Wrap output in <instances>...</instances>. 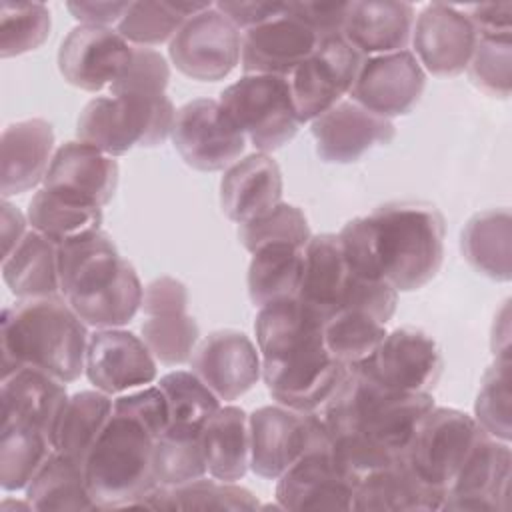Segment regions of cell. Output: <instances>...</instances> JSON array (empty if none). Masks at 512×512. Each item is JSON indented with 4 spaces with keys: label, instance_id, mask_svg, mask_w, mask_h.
Masks as SVG:
<instances>
[{
    "label": "cell",
    "instance_id": "6da1fadb",
    "mask_svg": "<svg viewBox=\"0 0 512 512\" xmlns=\"http://www.w3.org/2000/svg\"><path fill=\"white\" fill-rule=\"evenodd\" d=\"M58 278L60 294L94 330L122 328L140 312L138 272L104 230L58 244Z\"/></svg>",
    "mask_w": 512,
    "mask_h": 512
},
{
    "label": "cell",
    "instance_id": "7a4b0ae2",
    "mask_svg": "<svg viewBox=\"0 0 512 512\" xmlns=\"http://www.w3.org/2000/svg\"><path fill=\"white\" fill-rule=\"evenodd\" d=\"M88 336L64 296L18 298L0 316L2 378L36 368L70 384L84 372Z\"/></svg>",
    "mask_w": 512,
    "mask_h": 512
},
{
    "label": "cell",
    "instance_id": "3957f363",
    "mask_svg": "<svg viewBox=\"0 0 512 512\" xmlns=\"http://www.w3.org/2000/svg\"><path fill=\"white\" fill-rule=\"evenodd\" d=\"M434 406L430 392L388 390L352 366L332 396L312 414L328 438L356 434L404 456L418 422Z\"/></svg>",
    "mask_w": 512,
    "mask_h": 512
},
{
    "label": "cell",
    "instance_id": "277c9868",
    "mask_svg": "<svg viewBox=\"0 0 512 512\" xmlns=\"http://www.w3.org/2000/svg\"><path fill=\"white\" fill-rule=\"evenodd\" d=\"M380 276L398 292L426 286L444 260V216L426 202H390L368 214Z\"/></svg>",
    "mask_w": 512,
    "mask_h": 512
},
{
    "label": "cell",
    "instance_id": "5b68a950",
    "mask_svg": "<svg viewBox=\"0 0 512 512\" xmlns=\"http://www.w3.org/2000/svg\"><path fill=\"white\" fill-rule=\"evenodd\" d=\"M154 440L134 420L112 414L84 460L86 484L96 510L136 508L138 500L156 486Z\"/></svg>",
    "mask_w": 512,
    "mask_h": 512
},
{
    "label": "cell",
    "instance_id": "8992f818",
    "mask_svg": "<svg viewBox=\"0 0 512 512\" xmlns=\"http://www.w3.org/2000/svg\"><path fill=\"white\" fill-rule=\"evenodd\" d=\"M176 108L166 94H106L92 98L76 120V138L110 156L134 146L154 148L170 134Z\"/></svg>",
    "mask_w": 512,
    "mask_h": 512
},
{
    "label": "cell",
    "instance_id": "52a82bcc",
    "mask_svg": "<svg viewBox=\"0 0 512 512\" xmlns=\"http://www.w3.org/2000/svg\"><path fill=\"white\" fill-rule=\"evenodd\" d=\"M260 360L268 394L278 404L302 414L316 412L348 372V366L326 350L322 330Z\"/></svg>",
    "mask_w": 512,
    "mask_h": 512
},
{
    "label": "cell",
    "instance_id": "ba28073f",
    "mask_svg": "<svg viewBox=\"0 0 512 512\" xmlns=\"http://www.w3.org/2000/svg\"><path fill=\"white\" fill-rule=\"evenodd\" d=\"M218 102L256 152H274L298 132L300 122L284 76L244 74L220 92Z\"/></svg>",
    "mask_w": 512,
    "mask_h": 512
},
{
    "label": "cell",
    "instance_id": "9c48e42d",
    "mask_svg": "<svg viewBox=\"0 0 512 512\" xmlns=\"http://www.w3.org/2000/svg\"><path fill=\"white\" fill-rule=\"evenodd\" d=\"M484 434L474 416L458 408L434 406L418 422L404 458L424 482L446 496L464 460Z\"/></svg>",
    "mask_w": 512,
    "mask_h": 512
},
{
    "label": "cell",
    "instance_id": "30bf717a",
    "mask_svg": "<svg viewBox=\"0 0 512 512\" xmlns=\"http://www.w3.org/2000/svg\"><path fill=\"white\" fill-rule=\"evenodd\" d=\"M250 470L266 480L282 476L308 450L328 446V434L314 414L282 404L260 406L248 416Z\"/></svg>",
    "mask_w": 512,
    "mask_h": 512
},
{
    "label": "cell",
    "instance_id": "8fae6325",
    "mask_svg": "<svg viewBox=\"0 0 512 512\" xmlns=\"http://www.w3.org/2000/svg\"><path fill=\"white\" fill-rule=\"evenodd\" d=\"M170 138L180 158L202 172L226 170L246 148L242 130L212 98H196L180 106Z\"/></svg>",
    "mask_w": 512,
    "mask_h": 512
},
{
    "label": "cell",
    "instance_id": "7c38bea8",
    "mask_svg": "<svg viewBox=\"0 0 512 512\" xmlns=\"http://www.w3.org/2000/svg\"><path fill=\"white\" fill-rule=\"evenodd\" d=\"M364 56L344 36L324 38L288 76L298 122H312L350 94Z\"/></svg>",
    "mask_w": 512,
    "mask_h": 512
},
{
    "label": "cell",
    "instance_id": "4fadbf2b",
    "mask_svg": "<svg viewBox=\"0 0 512 512\" xmlns=\"http://www.w3.org/2000/svg\"><path fill=\"white\" fill-rule=\"evenodd\" d=\"M242 32L216 6L190 16L168 44L172 64L200 82L224 80L240 64Z\"/></svg>",
    "mask_w": 512,
    "mask_h": 512
},
{
    "label": "cell",
    "instance_id": "5bb4252c",
    "mask_svg": "<svg viewBox=\"0 0 512 512\" xmlns=\"http://www.w3.org/2000/svg\"><path fill=\"white\" fill-rule=\"evenodd\" d=\"M442 352L420 328L404 326L388 332L376 352L354 366L380 386L398 392H430L442 374Z\"/></svg>",
    "mask_w": 512,
    "mask_h": 512
},
{
    "label": "cell",
    "instance_id": "9a60e30c",
    "mask_svg": "<svg viewBox=\"0 0 512 512\" xmlns=\"http://www.w3.org/2000/svg\"><path fill=\"white\" fill-rule=\"evenodd\" d=\"M84 372L96 390L120 396L152 384L158 362L142 336L124 328H98L88 336Z\"/></svg>",
    "mask_w": 512,
    "mask_h": 512
},
{
    "label": "cell",
    "instance_id": "2e32d148",
    "mask_svg": "<svg viewBox=\"0 0 512 512\" xmlns=\"http://www.w3.org/2000/svg\"><path fill=\"white\" fill-rule=\"evenodd\" d=\"M426 72L412 50L364 58L350 100L382 118L408 114L420 100Z\"/></svg>",
    "mask_w": 512,
    "mask_h": 512
},
{
    "label": "cell",
    "instance_id": "e0dca14e",
    "mask_svg": "<svg viewBox=\"0 0 512 512\" xmlns=\"http://www.w3.org/2000/svg\"><path fill=\"white\" fill-rule=\"evenodd\" d=\"M132 60V46L112 28L78 24L58 50L62 78L86 92L110 90Z\"/></svg>",
    "mask_w": 512,
    "mask_h": 512
},
{
    "label": "cell",
    "instance_id": "ac0fdd59",
    "mask_svg": "<svg viewBox=\"0 0 512 512\" xmlns=\"http://www.w3.org/2000/svg\"><path fill=\"white\" fill-rule=\"evenodd\" d=\"M478 34L460 6L432 2L414 18V56L432 76L450 78L468 68Z\"/></svg>",
    "mask_w": 512,
    "mask_h": 512
},
{
    "label": "cell",
    "instance_id": "d6986e66",
    "mask_svg": "<svg viewBox=\"0 0 512 512\" xmlns=\"http://www.w3.org/2000/svg\"><path fill=\"white\" fill-rule=\"evenodd\" d=\"M190 370L220 402H232L262 378V360L250 336L234 328H220L198 342Z\"/></svg>",
    "mask_w": 512,
    "mask_h": 512
},
{
    "label": "cell",
    "instance_id": "ffe728a7",
    "mask_svg": "<svg viewBox=\"0 0 512 512\" xmlns=\"http://www.w3.org/2000/svg\"><path fill=\"white\" fill-rule=\"evenodd\" d=\"M510 464V442H502L484 434L452 480L440 510H508Z\"/></svg>",
    "mask_w": 512,
    "mask_h": 512
},
{
    "label": "cell",
    "instance_id": "44dd1931",
    "mask_svg": "<svg viewBox=\"0 0 512 512\" xmlns=\"http://www.w3.org/2000/svg\"><path fill=\"white\" fill-rule=\"evenodd\" d=\"M320 38L286 10L248 28L240 38V66L244 74H272L288 78L318 48Z\"/></svg>",
    "mask_w": 512,
    "mask_h": 512
},
{
    "label": "cell",
    "instance_id": "7402d4cb",
    "mask_svg": "<svg viewBox=\"0 0 512 512\" xmlns=\"http://www.w3.org/2000/svg\"><path fill=\"white\" fill-rule=\"evenodd\" d=\"M276 480L282 510H352L354 482L332 460L328 446L308 450Z\"/></svg>",
    "mask_w": 512,
    "mask_h": 512
},
{
    "label": "cell",
    "instance_id": "603a6c76",
    "mask_svg": "<svg viewBox=\"0 0 512 512\" xmlns=\"http://www.w3.org/2000/svg\"><path fill=\"white\" fill-rule=\"evenodd\" d=\"M316 154L324 162L350 164L378 144L392 142V120L376 116L352 100H340L310 122Z\"/></svg>",
    "mask_w": 512,
    "mask_h": 512
},
{
    "label": "cell",
    "instance_id": "cb8c5ba5",
    "mask_svg": "<svg viewBox=\"0 0 512 512\" xmlns=\"http://www.w3.org/2000/svg\"><path fill=\"white\" fill-rule=\"evenodd\" d=\"M54 130L44 118H26L4 128L0 140V194L4 200L44 182L54 156Z\"/></svg>",
    "mask_w": 512,
    "mask_h": 512
},
{
    "label": "cell",
    "instance_id": "d4e9b609",
    "mask_svg": "<svg viewBox=\"0 0 512 512\" xmlns=\"http://www.w3.org/2000/svg\"><path fill=\"white\" fill-rule=\"evenodd\" d=\"M42 184L106 206L118 186V162L88 142L68 140L54 150Z\"/></svg>",
    "mask_w": 512,
    "mask_h": 512
},
{
    "label": "cell",
    "instance_id": "484cf974",
    "mask_svg": "<svg viewBox=\"0 0 512 512\" xmlns=\"http://www.w3.org/2000/svg\"><path fill=\"white\" fill-rule=\"evenodd\" d=\"M282 170L266 152H254L224 170L220 208L236 224H244L282 202Z\"/></svg>",
    "mask_w": 512,
    "mask_h": 512
},
{
    "label": "cell",
    "instance_id": "4316f807",
    "mask_svg": "<svg viewBox=\"0 0 512 512\" xmlns=\"http://www.w3.org/2000/svg\"><path fill=\"white\" fill-rule=\"evenodd\" d=\"M444 492L424 482L400 456L374 470L354 486L352 510L358 512H418L440 510Z\"/></svg>",
    "mask_w": 512,
    "mask_h": 512
},
{
    "label": "cell",
    "instance_id": "83f0119b",
    "mask_svg": "<svg viewBox=\"0 0 512 512\" xmlns=\"http://www.w3.org/2000/svg\"><path fill=\"white\" fill-rule=\"evenodd\" d=\"M414 6L396 0L350 2L342 36L364 58L406 50L412 40Z\"/></svg>",
    "mask_w": 512,
    "mask_h": 512
},
{
    "label": "cell",
    "instance_id": "f1b7e54d",
    "mask_svg": "<svg viewBox=\"0 0 512 512\" xmlns=\"http://www.w3.org/2000/svg\"><path fill=\"white\" fill-rule=\"evenodd\" d=\"M68 398L66 384L58 378L36 368H20L2 378V420H24L40 428L52 442Z\"/></svg>",
    "mask_w": 512,
    "mask_h": 512
},
{
    "label": "cell",
    "instance_id": "f546056e",
    "mask_svg": "<svg viewBox=\"0 0 512 512\" xmlns=\"http://www.w3.org/2000/svg\"><path fill=\"white\" fill-rule=\"evenodd\" d=\"M348 278L338 234H312L304 246V272L296 298L326 322L340 308Z\"/></svg>",
    "mask_w": 512,
    "mask_h": 512
},
{
    "label": "cell",
    "instance_id": "4dcf8cb0",
    "mask_svg": "<svg viewBox=\"0 0 512 512\" xmlns=\"http://www.w3.org/2000/svg\"><path fill=\"white\" fill-rule=\"evenodd\" d=\"M208 474L216 480L238 482L250 468L248 414L234 404H224L200 432Z\"/></svg>",
    "mask_w": 512,
    "mask_h": 512
},
{
    "label": "cell",
    "instance_id": "1f68e13d",
    "mask_svg": "<svg viewBox=\"0 0 512 512\" xmlns=\"http://www.w3.org/2000/svg\"><path fill=\"white\" fill-rule=\"evenodd\" d=\"M460 248L466 262L482 276L508 282L512 276V218L508 208L474 214L462 230Z\"/></svg>",
    "mask_w": 512,
    "mask_h": 512
},
{
    "label": "cell",
    "instance_id": "d6a6232c",
    "mask_svg": "<svg viewBox=\"0 0 512 512\" xmlns=\"http://www.w3.org/2000/svg\"><path fill=\"white\" fill-rule=\"evenodd\" d=\"M2 278L16 298L62 296L58 244L30 228L20 244L2 258Z\"/></svg>",
    "mask_w": 512,
    "mask_h": 512
},
{
    "label": "cell",
    "instance_id": "836d02e7",
    "mask_svg": "<svg viewBox=\"0 0 512 512\" xmlns=\"http://www.w3.org/2000/svg\"><path fill=\"white\" fill-rule=\"evenodd\" d=\"M304 272V248L288 242L264 244L252 252L246 286L258 308L298 296Z\"/></svg>",
    "mask_w": 512,
    "mask_h": 512
},
{
    "label": "cell",
    "instance_id": "e575fe53",
    "mask_svg": "<svg viewBox=\"0 0 512 512\" xmlns=\"http://www.w3.org/2000/svg\"><path fill=\"white\" fill-rule=\"evenodd\" d=\"M28 224L54 244L102 230V206L50 188H40L28 202Z\"/></svg>",
    "mask_w": 512,
    "mask_h": 512
},
{
    "label": "cell",
    "instance_id": "d590c367",
    "mask_svg": "<svg viewBox=\"0 0 512 512\" xmlns=\"http://www.w3.org/2000/svg\"><path fill=\"white\" fill-rule=\"evenodd\" d=\"M112 414L114 400L108 394L100 390H80L72 394L54 430V450L84 464Z\"/></svg>",
    "mask_w": 512,
    "mask_h": 512
},
{
    "label": "cell",
    "instance_id": "8d00e7d4",
    "mask_svg": "<svg viewBox=\"0 0 512 512\" xmlns=\"http://www.w3.org/2000/svg\"><path fill=\"white\" fill-rule=\"evenodd\" d=\"M24 498L32 510H96L88 492L84 464L56 450L26 486Z\"/></svg>",
    "mask_w": 512,
    "mask_h": 512
},
{
    "label": "cell",
    "instance_id": "74e56055",
    "mask_svg": "<svg viewBox=\"0 0 512 512\" xmlns=\"http://www.w3.org/2000/svg\"><path fill=\"white\" fill-rule=\"evenodd\" d=\"M54 452L50 438L24 420H2L0 430V486L6 492L26 490Z\"/></svg>",
    "mask_w": 512,
    "mask_h": 512
},
{
    "label": "cell",
    "instance_id": "f35d334b",
    "mask_svg": "<svg viewBox=\"0 0 512 512\" xmlns=\"http://www.w3.org/2000/svg\"><path fill=\"white\" fill-rule=\"evenodd\" d=\"M164 392L172 432L200 434L208 420L222 406L220 398L192 372V370H172L156 382Z\"/></svg>",
    "mask_w": 512,
    "mask_h": 512
},
{
    "label": "cell",
    "instance_id": "ab89813d",
    "mask_svg": "<svg viewBox=\"0 0 512 512\" xmlns=\"http://www.w3.org/2000/svg\"><path fill=\"white\" fill-rule=\"evenodd\" d=\"M386 334V324L352 308L336 310L322 328L326 350L348 368L368 360Z\"/></svg>",
    "mask_w": 512,
    "mask_h": 512
},
{
    "label": "cell",
    "instance_id": "60d3db41",
    "mask_svg": "<svg viewBox=\"0 0 512 512\" xmlns=\"http://www.w3.org/2000/svg\"><path fill=\"white\" fill-rule=\"evenodd\" d=\"M154 480L166 488L190 484L208 474L200 434H182L166 430L154 440L152 452Z\"/></svg>",
    "mask_w": 512,
    "mask_h": 512
},
{
    "label": "cell",
    "instance_id": "b9f144b4",
    "mask_svg": "<svg viewBox=\"0 0 512 512\" xmlns=\"http://www.w3.org/2000/svg\"><path fill=\"white\" fill-rule=\"evenodd\" d=\"M186 20L172 0L130 2L126 14L116 24V32L130 46L152 48L164 42L170 44Z\"/></svg>",
    "mask_w": 512,
    "mask_h": 512
},
{
    "label": "cell",
    "instance_id": "7bdbcfd3",
    "mask_svg": "<svg viewBox=\"0 0 512 512\" xmlns=\"http://www.w3.org/2000/svg\"><path fill=\"white\" fill-rule=\"evenodd\" d=\"M52 18L42 2L0 4V56L12 58L38 50L50 36Z\"/></svg>",
    "mask_w": 512,
    "mask_h": 512
},
{
    "label": "cell",
    "instance_id": "ee69618b",
    "mask_svg": "<svg viewBox=\"0 0 512 512\" xmlns=\"http://www.w3.org/2000/svg\"><path fill=\"white\" fill-rule=\"evenodd\" d=\"M140 336L156 362L164 366H180L190 362L194 348L200 342V328L186 312L146 316L140 326Z\"/></svg>",
    "mask_w": 512,
    "mask_h": 512
},
{
    "label": "cell",
    "instance_id": "f6af8a7d",
    "mask_svg": "<svg viewBox=\"0 0 512 512\" xmlns=\"http://www.w3.org/2000/svg\"><path fill=\"white\" fill-rule=\"evenodd\" d=\"M510 360L494 358L480 380V390L474 402V420L492 438L510 442Z\"/></svg>",
    "mask_w": 512,
    "mask_h": 512
},
{
    "label": "cell",
    "instance_id": "bcb514c9",
    "mask_svg": "<svg viewBox=\"0 0 512 512\" xmlns=\"http://www.w3.org/2000/svg\"><path fill=\"white\" fill-rule=\"evenodd\" d=\"M310 236L312 232L304 212L288 202H280L268 212L238 224V240L250 254L272 242H288L304 248Z\"/></svg>",
    "mask_w": 512,
    "mask_h": 512
},
{
    "label": "cell",
    "instance_id": "7dc6e473",
    "mask_svg": "<svg viewBox=\"0 0 512 512\" xmlns=\"http://www.w3.org/2000/svg\"><path fill=\"white\" fill-rule=\"evenodd\" d=\"M258 498L244 486L224 480L198 478L190 484L168 488V510H256Z\"/></svg>",
    "mask_w": 512,
    "mask_h": 512
},
{
    "label": "cell",
    "instance_id": "c3c4849f",
    "mask_svg": "<svg viewBox=\"0 0 512 512\" xmlns=\"http://www.w3.org/2000/svg\"><path fill=\"white\" fill-rule=\"evenodd\" d=\"M470 80L486 94L508 98L512 88L510 36H478L468 62Z\"/></svg>",
    "mask_w": 512,
    "mask_h": 512
},
{
    "label": "cell",
    "instance_id": "681fc988",
    "mask_svg": "<svg viewBox=\"0 0 512 512\" xmlns=\"http://www.w3.org/2000/svg\"><path fill=\"white\" fill-rule=\"evenodd\" d=\"M170 66L154 48L132 46V60L108 94H166Z\"/></svg>",
    "mask_w": 512,
    "mask_h": 512
},
{
    "label": "cell",
    "instance_id": "f907efd6",
    "mask_svg": "<svg viewBox=\"0 0 512 512\" xmlns=\"http://www.w3.org/2000/svg\"><path fill=\"white\" fill-rule=\"evenodd\" d=\"M114 414H122L140 424L152 438L162 436L170 426V410L164 392L154 386H142L114 398Z\"/></svg>",
    "mask_w": 512,
    "mask_h": 512
},
{
    "label": "cell",
    "instance_id": "816d5d0a",
    "mask_svg": "<svg viewBox=\"0 0 512 512\" xmlns=\"http://www.w3.org/2000/svg\"><path fill=\"white\" fill-rule=\"evenodd\" d=\"M398 290L386 280H370V278H348L340 308H352L370 314L382 324H388L396 312ZM338 308V310H340Z\"/></svg>",
    "mask_w": 512,
    "mask_h": 512
},
{
    "label": "cell",
    "instance_id": "f5cc1de1",
    "mask_svg": "<svg viewBox=\"0 0 512 512\" xmlns=\"http://www.w3.org/2000/svg\"><path fill=\"white\" fill-rule=\"evenodd\" d=\"M350 2H286V10L304 22L320 40L342 36Z\"/></svg>",
    "mask_w": 512,
    "mask_h": 512
},
{
    "label": "cell",
    "instance_id": "db71d44e",
    "mask_svg": "<svg viewBox=\"0 0 512 512\" xmlns=\"http://www.w3.org/2000/svg\"><path fill=\"white\" fill-rule=\"evenodd\" d=\"M186 308H188V288L184 282L172 276H160L144 286L140 310L146 316L176 314V312H186Z\"/></svg>",
    "mask_w": 512,
    "mask_h": 512
},
{
    "label": "cell",
    "instance_id": "11a10c76",
    "mask_svg": "<svg viewBox=\"0 0 512 512\" xmlns=\"http://www.w3.org/2000/svg\"><path fill=\"white\" fill-rule=\"evenodd\" d=\"M478 36H510L512 34V4H472L462 8Z\"/></svg>",
    "mask_w": 512,
    "mask_h": 512
},
{
    "label": "cell",
    "instance_id": "9f6ffc18",
    "mask_svg": "<svg viewBox=\"0 0 512 512\" xmlns=\"http://www.w3.org/2000/svg\"><path fill=\"white\" fill-rule=\"evenodd\" d=\"M214 6L220 14H224L242 32L284 12V2H256V0L230 2V0H224V2H216Z\"/></svg>",
    "mask_w": 512,
    "mask_h": 512
},
{
    "label": "cell",
    "instance_id": "6f0895ef",
    "mask_svg": "<svg viewBox=\"0 0 512 512\" xmlns=\"http://www.w3.org/2000/svg\"><path fill=\"white\" fill-rule=\"evenodd\" d=\"M130 2H68V12L86 26H104L110 28L118 24L126 14Z\"/></svg>",
    "mask_w": 512,
    "mask_h": 512
},
{
    "label": "cell",
    "instance_id": "680465c9",
    "mask_svg": "<svg viewBox=\"0 0 512 512\" xmlns=\"http://www.w3.org/2000/svg\"><path fill=\"white\" fill-rule=\"evenodd\" d=\"M0 228H2V258L8 256L28 232V216L22 214L14 204L2 198L0 206Z\"/></svg>",
    "mask_w": 512,
    "mask_h": 512
},
{
    "label": "cell",
    "instance_id": "91938a15",
    "mask_svg": "<svg viewBox=\"0 0 512 512\" xmlns=\"http://www.w3.org/2000/svg\"><path fill=\"white\" fill-rule=\"evenodd\" d=\"M492 354L500 360H510V314H508V300L504 302L500 314L494 318L492 326Z\"/></svg>",
    "mask_w": 512,
    "mask_h": 512
},
{
    "label": "cell",
    "instance_id": "94428289",
    "mask_svg": "<svg viewBox=\"0 0 512 512\" xmlns=\"http://www.w3.org/2000/svg\"><path fill=\"white\" fill-rule=\"evenodd\" d=\"M0 508H2V510H10V508H24V510H32V506H30V502H28L26 498H24V502H14V500L6 498V500H2Z\"/></svg>",
    "mask_w": 512,
    "mask_h": 512
}]
</instances>
